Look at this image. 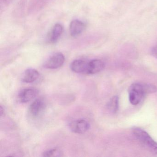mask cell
Listing matches in <instances>:
<instances>
[{
  "label": "cell",
  "mask_w": 157,
  "mask_h": 157,
  "mask_svg": "<svg viewBox=\"0 0 157 157\" xmlns=\"http://www.w3.org/2000/svg\"><path fill=\"white\" fill-rule=\"evenodd\" d=\"M63 31V27L60 24H56L52 29L50 40L52 43H55L59 39L62 35Z\"/></svg>",
  "instance_id": "11"
},
{
  "label": "cell",
  "mask_w": 157,
  "mask_h": 157,
  "mask_svg": "<svg viewBox=\"0 0 157 157\" xmlns=\"http://www.w3.org/2000/svg\"><path fill=\"white\" fill-rule=\"evenodd\" d=\"M4 109H3V107H2V106H1V107H0V114H1V116H2V115H4Z\"/></svg>",
  "instance_id": "15"
},
{
  "label": "cell",
  "mask_w": 157,
  "mask_h": 157,
  "mask_svg": "<svg viewBox=\"0 0 157 157\" xmlns=\"http://www.w3.org/2000/svg\"><path fill=\"white\" fill-rule=\"evenodd\" d=\"M107 108L113 113H117L119 109V98L118 96H114L111 98L107 104Z\"/></svg>",
  "instance_id": "12"
},
{
  "label": "cell",
  "mask_w": 157,
  "mask_h": 157,
  "mask_svg": "<svg viewBox=\"0 0 157 157\" xmlns=\"http://www.w3.org/2000/svg\"><path fill=\"white\" fill-rule=\"evenodd\" d=\"M105 67L104 62L99 59H94L88 62L87 74H94L101 72Z\"/></svg>",
  "instance_id": "7"
},
{
  "label": "cell",
  "mask_w": 157,
  "mask_h": 157,
  "mask_svg": "<svg viewBox=\"0 0 157 157\" xmlns=\"http://www.w3.org/2000/svg\"><path fill=\"white\" fill-rule=\"evenodd\" d=\"M38 93V91L34 88H27L22 90L18 95V100L22 103H25L34 99Z\"/></svg>",
  "instance_id": "6"
},
{
  "label": "cell",
  "mask_w": 157,
  "mask_h": 157,
  "mask_svg": "<svg viewBox=\"0 0 157 157\" xmlns=\"http://www.w3.org/2000/svg\"><path fill=\"white\" fill-rule=\"evenodd\" d=\"M65 61V56L62 53H56L45 62L44 66L47 69H56L60 67L64 64Z\"/></svg>",
  "instance_id": "4"
},
{
  "label": "cell",
  "mask_w": 157,
  "mask_h": 157,
  "mask_svg": "<svg viewBox=\"0 0 157 157\" xmlns=\"http://www.w3.org/2000/svg\"><path fill=\"white\" fill-rule=\"evenodd\" d=\"M151 54L153 57L157 58V46L152 48L151 50Z\"/></svg>",
  "instance_id": "14"
},
{
  "label": "cell",
  "mask_w": 157,
  "mask_h": 157,
  "mask_svg": "<svg viewBox=\"0 0 157 157\" xmlns=\"http://www.w3.org/2000/svg\"><path fill=\"white\" fill-rule=\"evenodd\" d=\"M46 105L44 100L36 99L29 106L28 113L33 118H36L41 117L44 112Z\"/></svg>",
  "instance_id": "3"
},
{
  "label": "cell",
  "mask_w": 157,
  "mask_h": 157,
  "mask_svg": "<svg viewBox=\"0 0 157 157\" xmlns=\"http://www.w3.org/2000/svg\"><path fill=\"white\" fill-rule=\"evenodd\" d=\"M128 99L130 103L136 105L139 104L142 100L146 92L145 83H134L128 89Z\"/></svg>",
  "instance_id": "2"
},
{
  "label": "cell",
  "mask_w": 157,
  "mask_h": 157,
  "mask_svg": "<svg viewBox=\"0 0 157 157\" xmlns=\"http://www.w3.org/2000/svg\"><path fill=\"white\" fill-rule=\"evenodd\" d=\"M61 151L57 148H52L46 151L43 153L44 157H57L61 156Z\"/></svg>",
  "instance_id": "13"
},
{
  "label": "cell",
  "mask_w": 157,
  "mask_h": 157,
  "mask_svg": "<svg viewBox=\"0 0 157 157\" xmlns=\"http://www.w3.org/2000/svg\"><path fill=\"white\" fill-rule=\"evenodd\" d=\"M69 127L72 132L77 134H82L89 130L90 125L86 120L80 119L71 122Z\"/></svg>",
  "instance_id": "5"
},
{
  "label": "cell",
  "mask_w": 157,
  "mask_h": 157,
  "mask_svg": "<svg viewBox=\"0 0 157 157\" xmlns=\"http://www.w3.org/2000/svg\"><path fill=\"white\" fill-rule=\"evenodd\" d=\"M40 74L35 69L30 68L26 70L23 74L22 81L25 83L34 82L39 78Z\"/></svg>",
  "instance_id": "10"
},
{
  "label": "cell",
  "mask_w": 157,
  "mask_h": 157,
  "mask_svg": "<svg viewBox=\"0 0 157 157\" xmlns=\"http://www.w3.org/2000/svg\"><path fill=\"white\" fill-rule=\"evenodd\" d=\"M88 63L82 59H76L71 64V69L75 73L87 74Z\"/></svg>",
  "instance_id": "9"
},
{
  "label": "cell",
  "mask_w": 157,
  "mask_h": 157,
  "mask_svg": "<svg viewBox=\"0 0 157 157\" xmlns=\"http://www.w3.org/2000/svg\"><path fill=\"white\" fill-rule=\"evenodd\" d=\"M85 25L81 21L78 20L72 21L70 25V32L72 37L79 36L85 29Z\"/></svg>",
  "instance_id": "8"
},
{
  "label": "cell",
  "mask_w": 157,
  "mask_h": 157,
  "mask_svg": "<svg viewBox=\"0 0 157 157\" xmlns=\"http://www.w3.org/2000/svg\"><path fill=\"white\" fill-rule=\"evenodd\" d=\"M132 131L134 136L146 148L152 153L157 154V142L144 129L138 127H134Z\"/></svg>",
  "instance_id": "1"
}]
</instances>
